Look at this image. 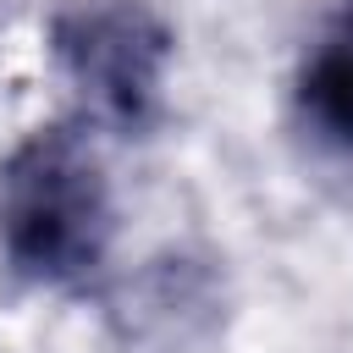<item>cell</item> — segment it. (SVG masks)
<instances>
[{
	"mask_svg": "<svg viewBox=\"0 0 353 353\" xmlns=\"http://www.w3.org/2000/svg\"><path fill=\"white\" fill-rule=\"evenodd\" d=\"M292 127L325 171L353 182V0H336L331 22L298 61Z\"/></svg>",
	"mask_w": 353,
	"mask_h": 353,
	"instance_id": "cell-3",
	"label": "cell"
},
{
	"mask_svg": "<svg viewBox=\"0 0 353 353\" xmlns=\"http://www.w3.org/2000/svg\"><path fill=\"white\" fill-rule=\"evenodd\" d=\"M44 50L99 127L138 138L160 121L176 33L154 0H66L44 22Z\"/></svg>",
	"mask_w": 353,
	"mask_h": 353,
	"instance_id": "cell-2",
	"label": "cell"
},
{
	"mask_svg": "<svg viewBox=\"0 0 353 353\" xmlns=\"http://www.w3.org/2000/svg\"><path fill=\"white\" fill-rule=\"evenodd\" d=\"M116 237V204L94 143L72 121L33 127L0 160V259L22 287L83 292Z\"/></svg>",
	"mask_w": 353,
	"mask_h": 353,
	"instance_id": "cell-1",
	"label": "cell"
}]
</instances>
